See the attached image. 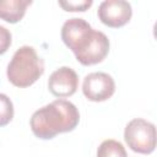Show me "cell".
<instances>
[{"label": "cell", "mask_w": 157, "mask_h": 157, "mask_svg": "<svg viewBox=\"0 0 157 157\" xmlns=\"http://www.w3.org/2000/svg\"><path fill=\"white\" fill-rule=\"evenodd\" d=\"M80 121L76 105L64 98L55 99L36 110L29 120L31 130L38 139L50 140L58 134L72 131Z\"/></svg>", "instance_id": "obj_1"}, {"label": "cell", "mask_w": 157, "mask_h": 157, "mask_svg": "<svg viewBox=\"0 0 157 157\" xmlns=\"http://www.w3.org/2000/svg\"><path fill=\"white\" fill-rule=\"evenodd\" d=\"M44 72V61L38 56L36 49L29 45L18 48L10 60L6 75L7 80L16 87L25 88L33 85Z\"/></svg>", "instance_id": "obj_2"}, {"label": "cell", "mask_w": 157, "mask_h": 157, "mask_svg": "<svg viewBox=\"0 0 157 157\" xmlns=\"http://www.w3.org/2000/svg\"><path fill=\"white\" fill-rule=\"evenodd\" d=\"M124 140L134 152L148 155L156 148V126L142 118H135L126 124Z\"/></svg>", "instance_id": "obj_3"}, {"label": "cell", "mask_w": 157, "mask_h": 157, "mask_svg": "<svg viewBox=\"0 0 157 157\" xmlns=\"http://www.w3.org/2000/svg\"><path fill=\"white\" fill-rule=\"evenodd\" d=\"M97 31L83 18H70L61 27V39L64 44L78 58L92 43Z\"/></svg>", "instance_id": "obj_4"}, {"label": "cell", "mask_w": 157, "mask_h": 157, "mask_svg": "<svg viewBox=\"0 0 157 157\" xmlns=\"http://www.w3.org/2000/svg\"><path fill=\"white\" fill-rule=\"evenodd\" d=\"M83 96L92 102H104L115 92L113 77L105 72H91L85 76L82 83Z\"/></svg>", "instance_id": "obj_5"}, {"label": "cell", "mask_w": 157, "mask_h": 157, "mask_svg": "<svg viewBox=\"0 0 157 157\" xmlns=\"http://www.w3.org/2000/svg\"><path fill=\"white\" fill-rule=\"evenodd\" d=\"M97 13L103 25L110 28H119L130 21L132 9L131 5L124 0H105L101 2Z\"/></svg>", "instance_id": "obj_6"}, {"label": "cell", "mask_w": 157, "mask_h": 157, "mask_svg": "<svg viewBox=\"0 0 157 157\" xmlns=\"http://www.w3.org/2000/svg\"><path fill=\"white\" fill-rule=\"evenodd\" d=\"M78 87V76L69 66H61L52 72L48 80V88L52 94L59 98L72 96Z\"/></svg>", "instance_id": "obj_7"}, {"label": "cell", "mask_w": 157, "mask_h": 157, "mask_svg": "<svg viewBox=\"0 0 157 157\" xmlns=\"http://www.w3.org/2000/svg\"><path fill=\"white\" fill-rule=\"evenodd\" d=\"M31 4V0H0V18L9 23H17Z\"/></svg>", "instance_id": "obj_8"}, {"label": "cell", "mask_w": 157, "mask_h": 157, "mask_svg": "<svg viewBox=\"0 0 157 157\" xmlns=\"http://www.w3.org/2000/svg\"><path fill=\"white\" fill-rule=\"evenodd\" d=\"M97 157H128V155L121 142L108 139L98 146Z\"/></svg>", "instance_id": "obj_9"}, {"label": "cell", "mask_w": 157, "mask_h": 157, "mask_svg": "<svg viewBox=\"0 0 157 157\" xmlns=\"http://www.w3.org/2000/svg\"><path fill=\"white\" fill-rule=\"evenodd\" d=\"M13 118V104L11 99L4 94L0 93V128L7 125Z\"/></svg>", "instance_id": "obj_10"}, {"label": "cell", "mask_w": 157, "mask_h": 157, "mask_svg": "<svg viewBox=\"0 0 157 157\" xmlns=\"http://www.w3.org/2000/svg\"><path fill=\"white\" fill-rule=\"evenodd\" d=\"M59 6H61L65 11H70V12H75V11H80V12H83L86 10H88L93 1L92 0H60L59 2Z\"/></svg>", "instance_id": "obj_11"}, {"label": "cell", "mask_w": 157, "mask_h": 157, "mask_svg": "<svg viewBox=\"0 0 157 157\" xmlns=\"http://www.w3.org/2000/svg\"><path fill=\"white\" fill-rule=\"evenodd\" d=\"M11 42H12L11 32L6 27L0 26V55L5 54L9 50Z\"/></svg>", "instance_id": "obj_12"}]
</instances>
